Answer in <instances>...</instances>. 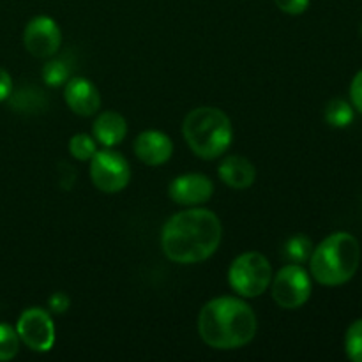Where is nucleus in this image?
<instances>
[{
	"label": "nucleus",
	"instance_id": "1",
	"mask_svg": "<svg viewBox=\"0 0 362 362\" xmlns=\"http://www.w3.org/2000/svg\"><path fill=\"white\" fill-rule=\"evenodd\" d=\"M223 226L218 216L207 209L177 212L163 226L161 247L175 264H198L216 253L221 244Z\"/></svg>",
	"mask_w": 362,
	"mask_h": 362
},
{
	"label": "nucleus",
	"instance_id": "2",
	"mask_svg": "<svg viewBox=\"0 0 362 362\" xmlns=\"http://www.w3.org/2000/svg\"><path fill=\"white\" fill-rule=\"evenodd\" d=\"M198 331L212 349H240L257 334V315L237 297H216L202 308Z\"/></svg>",
	"mask_w": 362,
	"mask_h": 362
},
{
	"label": "nucleus",
	"instance_id": "3",
	"mask_svg": "<svg viewBox=\"0 0 362 362\" xmlns=\"http://www.w3.org/2000/svg\"><path fill=\"white\" fill-rule=\"evenodd\" d=\"M359 262V240L349 232H334L313 247L310 258L311 276L325 286L345 285L356 276Z\"/></svg>",
	"mask_w": 362,
	"mask_h": 362
},
{
	"label": "nucleus",
	"instance_id": "4",
	"mask_svg": "<svg viewBox=\"0 0 362 362\" xmlns=\"http://www.w3.org/2000/svg\"><path fill=\"white\" fill-rule=\"evenodd\" d=\"M182 134L198 158L216 159L232 145L233 127L225 112L212 106H200L187 113Z\"/></svg>",
	"mask_w": 362,
	"mask_h": 362
},
{
	"label": "nucleus",
	"instance_id": "5",
	"mask_svg": "<svg viewBox=\"0 0 362 362\" xmlns=\"http://www.w3.org/2000/svg\"><path fill=\"white\" fill-rule=\"evenodd\" d=\"M230 286L243 297H258L272 281V269L267 258L257 251L243 253L232 262L228 271Z\"/></svg>",
	"mask_w": 362,
	"mask_h": 362
},
{
	"label": "nucleus",
	"instance_id": "6",
	"mask_svg": "<svg viewBox=\"0 0 362 362\" xmlns=\"http://www.w3.org/2000/svg\"><path fill=\"white\" fill-rule=\"evenodd\" d=\"M92 184L103 193H119L129 184L131 168L127 159L115 151H95L90 159Z\"/></svg>",
	"mask_w": 362,
	"mask_h": 362
},
{
	"label": "nucleus",
	"instance_id": "7",
	"mask_svg": "<svg viewBox=\"0 0 362 362\" xmlns=\"http://www.w3.org/2000/svg\"><path fill=\"white\" fill-rule=\"evenodd\" d=\"M311 296V278L300 264H288L279 269L272 279V297L285 310L304 306Z\"/></svg>",
	"mask_w": 362,
	"mask_h": 362
},
{
	"label": "nucleus",
	"instance_id": "8",
	"mask_svg": "<svg viewBox=\"0 0 362 362\" xmlns=\"http://www.w3.org/2000/svg\"><path fill=\"white\" fill-rule=\"evenodd\" d=\"M20 341L34 352H48L55 345V325L48 311L28 308L20 315L16 324Z\"/></svg>",
	"mask_w": 362,
	"mask_h": 362
},
{
	"label": "nucleus",
	"instance_id": "9",
	"mask_svg": "<svg viewBox=\"0 0 362 362\" xmlns=\"http://www.w3.org/2000/svg\"><path fill=\"white\" fill-rule=\"evenodd\" d=\"M62 42V32L53 18L35 16L27 23L23 32V45L28 53L37 59L53 57Z\"/></svg>",
	"mask_w": 362,
	"mask_h": 362
},
{
	"label": "nucleus",
	"instance_id": "10",
	"mask_svg": "<svg viewBox=\"0 0 362 362\" xmlns=\"http://www.w3.org/2000/svg\"><path fill=\"white\" fill-rule=\"evenodd\" d=\"M214 184L204 173H186L172 180L168 194L179 205H202L211 200Z\"/></svg>",
	"mask_w": 362,
	"mask_h": 362
},
{
	"label": "nucleus",
	"instance_id": "11",
	"mask_svg": "<svg viewBox=\"0 0 362 362\" xmlns=\"http://www.w3.org/2000/svg\"><path fill=\"white\" fill-rule=\"evenodd\" d=\"M64 99H66L67 106L81 117L94 115L101 106L99 90L87 78H71L64 90Z\"/></svg>",
	"mask_w": 362,
	"mask_h": 362
},
{
	"label": "nucleus",
	"instance_id": "12",
	"mask_svg": "<svg viewBox=\"0 0 362 362\" xmlns=\"http://www.w3.org/2000/svg\"><path fill=\"white\" fill-rule=\"evenodd\" d=\"M134 152L145 165L159 166L172 158L173 144L168 134L161 133V131H144L134 140Z\"/></svg>",
	"mask_w": 362,
	"mask_h": 362
},
{
	"label": "nucleus",
	"instance_id": "13",
	"mask_svg": "<svg viewBox=\"0 0 362 362\" xmlns=\"http://www.w3.org/2000/svg\"><path fill=\"white\" fill-rule=\"evenodd\" d=\"M218 175L226 186L233 189H246L257 179V170L250 159L243 156H228L219 165Z\"/></svg>",
	"mask_w": 362,
	"mask_h": 362
},
{
	"label": "nucleus",
	"instance_id": "14",
	"mask_svg": "<svg viewBox=\"0 0 362 362\" xmlns=\"http://www.w3.org/2000/svg\"><path fill=\"white\" fill-rule=\"evenodd\" d=\"M92 133H94L95 140L105 147L112 148L119 145L120 141L126 138L127 124L120 113L117 112H105L95 119L94 126H92Z\"/></svg>",
	"mask_w": 362,
	"mask_h": 362
},
{
	"label": "nucleus",
	"instance_id": "15",
	"mask_svg": "<svg viewBox=\"0 0 362 362\" xmlns=\"http://www.w3.org/2000/svg\"><path fill=\"white\" fill-rule=\"evenodd\" d=\"M9 106L14 112L20 113H39L48 106V98L41 88H35L32 85L18 88L16 92H11Z\"/></svg>",
	"mask_w": 362,
	"mask_h": 362
},
{
	"label": "nucleus",
	"instance_id": "16",
	"mask_svg": "<svg viewBox=\"0 0 362 362\" xmlns=\"http://www.w3.org/2000/svg\"><path fill=\"white\" fill-rule=\"evenodd\" d=\"M311 253H313V243L304 233L290 237L283 247V257L288 264H304L310 260Z\"/></svg>",
	"mask_w": 362,
	"mask_h": 362
},
{
	"label": "nucleus",
	"instance_id": "17",
	"mask_svg": "<svg viewBox=\"0 0 362 362\" xmlns=\"http://www.w3.org/2000/svg\"><path fill=\"white\" fill-rule=\"evenodd\" d=\"M325 120L332 127H346L354 122V106L345 99H332L325 106Z\"/></svg>",
	"mask_w": 362,
	"mask_h": 362
},
{
	"label": "nucleus",
	"instance_id": "18",
	"mask_svg": "<svg viewBox=\"0 0 362 362\" xmlns=\"http://www.w3.org/2000/svg\"><path fill=\"white\" fill-rule=\"evenodd\" d=\"M20 350V336L16 329L7 324H0V362L11 361Z\"/></svg>",
	"mask_w": 362,
	"mask_h": 362
},
{
	"label": "nucleus",
	"instance_id": "19",
	"mask_svg": "<svg viewBox=\"0 0 362 362\" xmlns=\"http://www.w3.org/2000/svg\"><path fill=\"white\" fill-rule=\"evenodd\" d=\"M95 151H98L95 140L88 134L78 133L69 140V152L78 161H88L95 154Z\"/></svg>",
	"mask_w": 362,
	"mask_h": 362
},
{
	"label": "nucleus",
	"instance_id": "20",
	"mask_svg": "<svg viewBox=\"0 0 362 362\" xmlns=\"http://www.w3.org/2000/svg\"><path fill=\"white\" fill-rule=\"evenodd\" d=\"M71 69L67 67V64L60 59H53L49 62L45 64L42 67V80L46 81L52 87H59V85H64L67 80H69Z\"/></svg>",
	"mask_w": 362,
	"mask_h": 362
},
{
	"label": "nucleus",
	"instance_id": "21",
	"mask_svg": "<svg viewBox=\"0 0 362 362\" xmlns=\"http://www.w3.org/2000/svg\"><path fill=\"white\" fill-rule=\"evenodd\" d=\"M345 350L350 361L362 362V318L354 322L346 331Z\"/></svg>",
	"mask_w": 362,
	"mask_h": 362
},
{
	"label": "nucleus",
	"instance_id": "22",
	"mask_svg": "<svg viewBox=\"0 0 362 362\" xmlns=\"http://www.w3.org/2000/svg\"><path fill=\"white\" fill-rule=\"evenodd\" d=\"M274 2L283 13L293 14V16L303 14L308 9V6H310V0H274Z\"/></svg>",
	"mask_w": 362,
	"mask_h": 362
},
{
	"label": "nucleus",
	"instance_id": "23",
	"mask_svg": "<svg viewBox=\"0 0 362 362\" xmlns=\"http://www.w3.org/2000/svg\"><path fill=\"white\" fill-rule=\"evenodd\" d=\"M350 99H352L354 108L362 113V69L354 76L352 85H350Z\"/></svg>",
	"mask_w": 362,
	"mask_h": 362
},
{
	"label": "nucleus",
	"instance_id": "24",
	"mask_svg": "<svg viewBox=\"0 0 362 362\" xmlns=\"http://www.w3.org/2000/svg\"><path fill=\"white\" fill-rule=\"evenodd\" d=\"M69 304H71V299L64 292L53 293V296L48 299L49 310H52L53 313H59V315L66 313V311L69 310Z\"/></svg>",
	"mask_w": 362,
	"mask_h": 362
},
{
	"label": "nucleus",
	"instance_id": "25",
	"mask_svg": "<svg viewBox=\"0 0 362 362\" xmlns=\"http://www.w3.org/2000/svg\"><path fill=\"white\" fill-rule=\"evenodd\" d=\"M11 92H13V80H11V74L0 67V101H6L11 95Z\"/></svg>",
	"mask_w": 362,
	"mask_h": 362
},
{
	"label": "nucleus",
	"instance_id": "26",
	"mask_svg": "<svg viewBox=\"0 0 362 362\" xmlns=\"http://www.w3.org/2000/svg\"><path fill=\"white\" fill-rule=\"evenodd\" d=\"M361 34H362V21H361Z\"/></svg>",
	"mask_w": 362,
	"mask_h": 362
}]
</instances>
